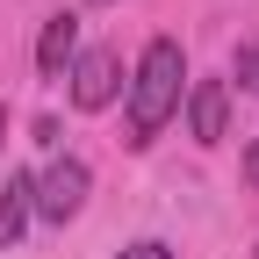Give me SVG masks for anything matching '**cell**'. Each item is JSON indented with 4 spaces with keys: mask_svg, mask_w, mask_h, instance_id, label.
<instances>
[{
    "mask_svg": "<svg viewBox=\"0 0 259 259\" xmlns=\"http://www.w3.org/2000/svg\"><path fill=\"white\" fill-rule=\"evenodd\" d=\"M79 209H87V166H79V158H58V166L36 180V216L72 223Z\"/></svg>",
    "mask_w": 259,
    "mask_h": 259,
    "instance_id": "2",
    "label": "cell"
},
{
    "mask_svg": "<svg viewBox=\"0 0 259 259\" xmlns=\"http://www.w3.org/2000/svg\"><path fill=\"white\" fill-rule=\"evenodd\" d=\"M29 209H36V180H29V173H8V187H0V245L22 238Z\"/></svg>",
    "mask_w": 259,
    "mask_h": 259,
    "instance_id": "6",
    "label": "cell"
},
{
    "mask_svg": "<svg viewBox=\"0 0 259 259\" xmlns=\"http://www.w3.org/2000/svg\"><path fill=\"white\" fill-rule=\"evenodd\" d=\"M187 130H194V144H223V130H231V87H223V79H194Z\"/></svg>",
    "mask_w": 259,
    "mask_h": 259,
    "instance_id": "4",
    "label": "cell"
},
{
    "mask_svg": "<svg viewBox=\"0 0 259 259\" xmlns=\"http://www.w3.org/2000/svg\"><path fill=\"white\" fill-rule=\"evenodd\" d=\"M122 259H173V245H158V238H137V245H130Z\"/></svg>",
    "mask_w": 259,
    "mask_h": 259,
    "instance_id": "7",
    "label": "cell"
},
{
    "mask_svg": "<svg viewBox=\"0 0 259 259\" xmlns=\"http://www.w3.org/2000/svg\"><path fill=\"white\" fill-rule=\"evenodd\" d=\"M0 137H8V108H0Z\"/></svg>",
    "mask_w": 259,
    "mask_h": 259,
    "instance_id": "9",
    "label": "cell"
},
{
    "mask_svg": "<svg viewBox=\"0 0 259 259\" xmlns=\"http://www.w3.org/2000/svg\"><path fill=\"white\" fill-rule=\"evenodd\" d=\"M72 51H79V22H72V15H51V22H44V44H36V65H44V79L72 72Z\"/></svg>",
    "mask_w": 259,
    "mask_h": 259,
    "instance_id": "5",
    "label": "cell"
},
{
    "mask_svg": "<svg viewBox=\"0 0 259 259\" xmlns=\"http://www.w3.org/2000/svg\"><path fill=\"white\" fill-rule=\"evenodd\" d=\"M72 101L94 115V108H108L115 101V87H122V65H115V51H87V58H72Z\"/></svg>",
    "mask_w": 259,
    "mask_h": 259,
    "instance_id": "3",
    "label": "cell"
},
{
    "mask_svg": "<svg viewBox=\"0 0 259 259\" xmlns=\"http://www.w3.org/2000/svg\"><path fill=\"white\" fill-rule=\"evenodd\" d=\"M252 259H259V252H252Z\"/></svg>",
    "mask_w": 259,
    "mask_h": 259,
    "instance_id": "10",
    "label": "cell"
},
{
    "mask_svg": "<svg viewBox=\"0 0 259 259\" xmlns=\"http://www.w3.org/2000/svg\"><path fill=\"white\" fill-rule=\"evenodd\" d=\"M245 180L259 187V137H252V151H245Z\"/></svg>",
    "mask_w": 259,
    "mask_h": 259,
    "instance_id": "8",
    "label": "cell"
},
{
    "mask_svg": "<svg viewBox=\"0 0 259 259\" xmlns=\"http://www.w3.org/2000/svg\"><path fill=\"white\" fill-rule=\"evenodd\" d=\"M180 79H187V58L173 36H151L137 58V79H130V144H151L166 115L180 108Z\"/></svg>",
    "mask_w": 259,
    "mask_h": 259,
    "instance_id": "1",
    "label": "cell"
}]
</instances>
